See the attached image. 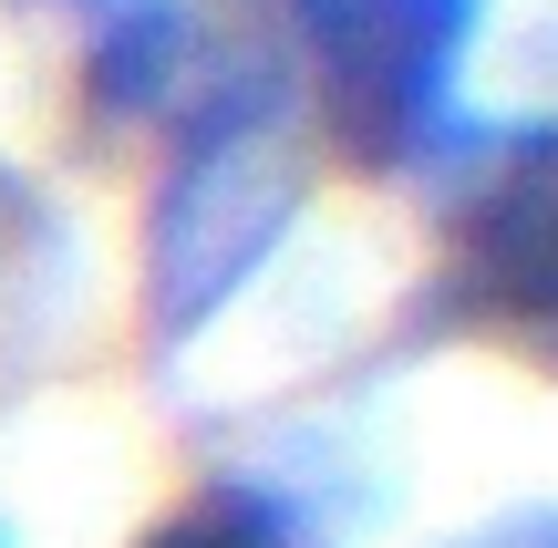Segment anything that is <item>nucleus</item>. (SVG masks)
Masks as SVG:
<instances>
[{"instance_id": "6", "label": "nucleus", "mask_w": 558, "mask_h": 548, "mask_svg": "<svg viewBox=\"0 0 558 548\" xmlns=\"http://www.w3.org/2000/svg\"><path fill=\"white\" fill-rule=\"evenodd\" d=\"M0 548H11V538H0Z\"/></svg>"}, {"instance_id": "1", "label": "nucleus", "mask_w": 558, "mask_h": 548, "mask_svg": "<svg viewBox=\"0 0 558 548\" xmlns=\"http://www.w3.org/2000/svg\"><path fill=\"white\" fill-rule=\"evenodd\" d=\"M300 114L269 62L207 73L177 103V156L145 207V352L177 363L300 228Z\"/></svg>"}, {"instance_id": "3", "label": "nucleus", "mask_w": 558, "mask_h": 548, "mask_svg": "<svg viewBox=\"0 0 558 548\" xmlns=\"http://www.w3.org/2000/svg\"><path fill=\"white\" fill-rule=\"evenodd\" d=\"M435 321L558 373V114L497 135L476 156V176L456 186Z\"/></svg>"}, {"instance_id": "5", "label": "nucleus", "mask_w": 558, "mask_h": 548, "mask_svg": "<svg viewBox=\"0 0 558 548\" xmlns=\"http://www.w3.org/2000/svg\"><path fill=\"white\" fill-rule=\"evenodd\" d=\"M445 548H558V508H518V517H486V528L445 538Z\"/></svg>"}, {"instance_id": "2", "label": "nucleus", "mask_w": 558, "mask_h": 548, "mask_svg": "<svg viewBox=\"0 0 558 548\" xmlns=\"http://www.w3.org/2000/svg\"><path fill=\"white\" fill-rule=\"evenodd\" d=\"M320 135L352 166L414 176L465 145V52L486 0H279Z\"/></svg>"}, {"instance_id": "4", "label": "nucleus", "mask_w": 558, "mask_h": 548, "mask_svg": "<svg viewBox=\"0 0 558 548\" xmlns=\"http://www.w3.org/2000/svg\"><path fill=\"white\" fill-rule=\"evenodd\" d=\"M135 548H331V528H320L290 487H259V476H207V487H186Z\"/></svg>"}]
</instances>
